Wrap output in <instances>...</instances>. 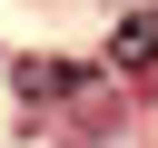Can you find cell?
<instances>
[{
    "instance_id": "7a4b0ae2",
    "label": "cell",
    "mask_w": 158,
    "mask_h": 148,
    "mask_svg": "<svg viewBox=\"0 0 158 148\" xmlns=\"http://www.w3.org/2000/svg\"><path fill=\"white\" fill-rule=\"evenodd\" d=\"M59 89H79V69H59V59H20V99H59Z\"/></svg>"
},
{
    "instance_id": "6da1fadb",
    "label": "cell",
    "mask_w": 158,
    "mask_h": 148,
    "mask_svg": "<svg viewBox=\"0 0 158 148\" xmlns=\"http://www.w3.org/2000/svg\"><path fill=\"white\" fill-rule=\"evenodd\" d=\"M109 69H118L128 89H158V10H118V30H109Z\"/></svg>"
}]
</instances>
